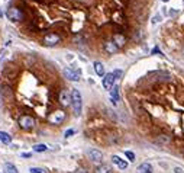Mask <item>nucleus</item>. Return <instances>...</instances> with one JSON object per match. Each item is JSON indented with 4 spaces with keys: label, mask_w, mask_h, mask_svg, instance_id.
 <instances>
[{
    "label": "nucleus",
    "mask_w": 184,
    "mask_h": 173,
    "mask_svg": "<svg viewBox=\"0 0 184 173\" xmlns=\"http://www.w3.org/2000/svg\"><path fill=\"white\" fill-rule=\"evenodd\" d=\"M71 105L74 109V113L77 117L81 115V109H83V99H81V93L77 89H72L71 92Z\"/></svg>",
    "instance_id": "nucleus-1"
},
{
    "label": "nucleus",
    "mask_w": 184,
    "mask_h": 173,
    "mask_svg": "<svg viewBox=\"0 0 184 173\" xmlns=\"http://www.w3.org/2000/svg\"><path fill=\"white\" fill-rule=\"evenodd\" d=\"M7 18L12 20V22H20V20H23L25 15L19 8H10L7 10Z\"/></svg>",
    "instance_id": "nucleus-2"
},
{
    "label": "nucleus",
    "mask_w": 184,
    "mask_h": 173,
    "mask_svg": "<svg viewBox=\"0 0 184 173\" xmlns=\"http://www.w3.org/2000/svg\"><path fill=\"white\" fill-rule=\"evenodd\" d=\"M48 119H49V122H51V124L60 125V124H62V122H64V119H65V112H64V111H54V112H52L51 115L48 117Z\"/></svg>",
    "instance_id": "nucleus-3"
},
{
    "label": "nucleus",
    "mask_w": 184,
    "mask_h": 173,
    "mask_svg": "<svg viewBox=\"0 0 184 173\" xmlns=\"http://www.w3.org/2000/svg\"><path fill=\"white\" fill-rule=\"evenodd\" d=\"M35 125V119H33L31 115H23V117L19 118V127L23 129H31L33 128Z\"/></svg>",
    "instance_id": "nucleus-4"
},
{
    "label": "nucleus",
    "mask_w": 184,
    "mask_h": 173,
    "mask_svg": "<svg viewBox=\"0 0 184 173\" xmlns=\"http://www.w3.org/2000/svg\"><path fill=\"white\" fill-rule=\"evenodd\" d=\"M60 41H61V38H60V35H58V34L51 32V34H48V35H45L44 44L47 45V47H54V45H57Z\"/></svg>",
    "instance_id": "nucleus-5"
},
{
    "label": "nucleus",
    "mask_w": 184,
    "mask_h": 173,
    "mask_svg": "<svg viewBox=\"0 0 184 173\" xmlns=\"http://www.w3.org/2000/svg\"><path fill=\"white\" fill-rule=\"evenodd\" d=\"M60 103L62 106H70L71 105V93L68 92V90H61L60 93Z\"/></svg>",
    "instance_id": "nucleus-6"
},
{
    "label": "nucleus",
    "mask_w": 184,
    "mask_h": 173,
    "mask_svg": "<svg viewBox=\"0 0 184 173\" xmlns=\"http://www.w3.org/2000/svg\"><path fill=\"white\" fill-rule=\"evenodd\" d=\"M64 76L71 81H78L80 80L81 73L80 71H74L72 69H64Z\"/></svg>",
    "instance_id": "nucleus-7"
},
{
    "label": "nucleus",
    "mask_w": 184,
    "mask_h": 173,
    "mask_svg": "<svg viewBox=\"0 0 184 173\" xmlns=\"http://www.w3.org/2000/svg\"><path fill=\"white\" fill-rule=\"evenodd\" d=\"M115 76H113V73H107V74H104L103 76V87L110 90L113 87V83H115Z\"/></svg>",
    "instance_id": "nucleus-8"
},
{
    "label": "nucleus",
    "mask_w": 184,
    "mask_h": 173,
    "mask_svg": "<svg viewBox=\"0 0 184 173\" xmlns=\"http://www.w3.org/2000/svg\"><path fill=\"white\" fill-rule=\"evenodd\" d=\"M88 157H90V160H92L93 163H102V160H103V154H102V151L94 150V149L88 151Z\"/></svg>",
    "instance_id": "nucleus-9"
},
{
    "label": "nucleus",
    "mask_w": 184,
    "mask_h": 173,
    "mask_svg": "<svg viewBox=\"0 0 184 173\" xmlns=\"http://www.w3.org/2000/svg\"><path fill=\"white\" fill-rule=\"evenodd\" d=\"M112 161H113V165H116L120 170L128 169V163H126L125 160H122V159H120L119 156H116V154H115V156H112Z\"/></svg>",
    "instance_id": "nucleus-10"
},
{
    "label": "nucleus",
    "mask_w": 184,
    "mask_h": 173,
    "mask_svg": "<svg viewBox=\"0 0 184 173\" xmlns=\"http://www.w3.org/2000/svg\"><path fill=\"white\" fill-rule=\"evenodd\" d=\"M120 99V93H119V86H113L110 89V101L113 105H116L117 101Z\"/></svg>",
    "instance_id": "nucleus-11"
},
{
    "label": "nucleus",
    "mask_w": 184,
    "mask_h": 173,
    "mask_svg": "<svg viewBox=\"0 0 184 173\" xmlns=\"http://www.w3.org/2000/svg\"><path fill=\"white\" fill-rule=\"evenodd\" d=\"M154 169L149 163H141L138 167H136V173H152Z\"/></svg>",
    "instance_id": "nucleus-12"
},
{
    "label": "nucleus",
    "mask_w": 184,
    "mask_h": 173,
    "mask_svg": "<svg viewBox=\"0 0 184 173\" xmlns=\"http://www.w3.org/2000/svg\"><path fill=\"white\" fill-rule=\"evenodd\" d=\"M104 50L107 51V54H116V52L119 51V48L115 45L113 41H107V42H104Z\"/></svg>",
    "instance_id": "nucleus-13"
},
{
    "label": "nucleus",
    "mask_w": 184,
    "mask_h": 173,
    "mask_svg": "<svg viewBox=\"0 0 184 173\" xmlns=\"http://www.w3.org/2000/svg\"><path fill=\"white\" fill-rule=\"evenodd\" d=\"M113 42H115V45H116L117 48H120V47H123L125 45L126 38H125L123 35H120V34H116V35L113 36Z\"/></svg>",
    "instance_id": "nucleus-14"
},
{
    "label": "nucleus",
    "mask_w": 184,
    "mask_h": 173,
    "mask_svg": "<svg viewBox=\"0 0 184 173\" xmlns=\"http://www.w3.org/2000/svg\"><path fill=\"white\" fill-rule=\"evenodd\" d=\"M94 71H96L97 76H100V77L104 76V66L102 64L100 61H96V63H94Z\"/></svg>",
    "instance_id": "nucleus-15"
},
{
    "label": "nucleus",
    "mask_w": 184,
    "mask_h": 173,
    "mask_svg": "<svg viewBox=\"0 0 184 173\" xmlns=\"http://www.w3.org/2000/svg\"><path fill=\"white\" fill-rule=\"evenodd\" d=\"M3 173H19L16 169V166L12 163H4L3 166Z\"/></svg>",
    "instance_id": "nucleus-16"
},
{
    "label": "nucleus",
    "mask_w": 184,
    "mask_h": 173,
    "mask_svg": "<svg viewBox=\"0 0 184 173\" xmlns=\"http://www.w3.org/2000/svg\"><path fill=\"white\" fill-rule=\"evenodd\" d=\"M94 172L96 173H112V167L107 165H99Z\"/></svg>",
    "instance_id": "nucleus-17"
},
{
    "label": "nucleus",
    "mask_w": 184,
    "mask_h": 173,
    "mask_svg": "<svg viewBox=\"0 0 184 173\" xmlns=\"http://www.w3.org/2000/svg\"><path fill=\"white\" fill-rule=\"evenodd\" d=\"M0 141H2V143H4V144H10V143H12V137H10L7 133L0 131Z\"/></svg>",
    "instance_id": "nucleus-18"
},
{
    "label": "nucleus",
    "mask_w": 184,
    "mask_h": 173,
    "mask_svg": "<svg viewBox=\"0 0 184 173\" xmlns=\"http://www.w3.org/2000/svg\"><path fill=\"white\" fill-rule=\"evenodd\" d=\"M48 150V147L45 144H36L33 145V151H36V153H42V151H47Z\"/></svg>",
    "instance_id": "nucleus-19"
},
{
    "label": "nucleus",
    "mask_w": 184,
    "mask_h": 173,
    "mask_svg": "<svg viewBox=\"0 0 184 173\" xmlns=\"http://www.w3.org/2000/svg\"><path fill=\"white\" fill-rule=\"evenodd\" d=\"M157 143H160V144H167V143H170V137H168V135H161V137L157 138Z\"/></svg>",
    "instance_id": "nucleus-20"
},
{
    "label": "nucleus",
    "mask_w": 184,
    "mask_h": 173,
    "mask_svg": "<svg viewBox=\"0 0 184 173\" xmlns=\"http://www.w3.org/2000/svg\"><path fill=\"white\" fill-rule=\"evenodd\" d=\"M29 172L31 173H48V170L44 169V167H31Z\"/></svg>",
    "instance_id": "nucleus-21"
},
{
    "label": "nucleus",
    "mask_w": 184,
    "mask_h": 173,
    "mask_svg": "<svg viewBox=\"0 0 184 173\" xmlns=\"http://www.w3.org/2000/svg\"><path fill=\"white\" fill-rule=\"evenodd\" d=\"M125 156L128 157L131 161H135V153L133 151H125Z\"/></svg>",
    "instance_id": "nucleus-22"
},
{
    "label": "nucleus",
    "mask_w": 184,
    "mask_h": 173,
    "mask_svg": "<svg viewBox=\"0 0 184 173\" xmlns=\"http://www.w3.org/2000/svg\"><path fill=\"white\" fill-rule=\"evenodd\" d=\"M74 134H76V129L70 128V129H67V131H65V135H64V137L68 138V137H71V135H74Z\"/></svg>",
    "instance_id": "nucleus-23"
},
{
    "label": "nucleus",
    "mask_w": 184,
    "mask_h": 173,
    "mask_svg": "<svg viewBox=\"0 0 184 173\" xmlns=\"http://www.w3.org/2000/svg\"><path fill=\"white\" fill-rule=\"evenodd\" d=\"M113 76H115V79H120V76H122V70H116V71H113Z\"/></svg>",
    "instance_id": "nucleus-24"
},
{
    "label": "nucleus",
    "mask_w": 184,
    "mask_h": 173,
    "mask_svg": "<svg viewBox=\"0 0 184 173\" xmlns=\"http://www.w3.org/2000/svg\"><path fill=\"white\" fill-rule=\"evenodd\" d=\"M174 173H184V172L180 166H177V167H174Z\"/></svg>",
    "instance_id": "nucleus-25"
},
{
    "label": "nucleus",
    "mask_w": 184,
    "mask_h": 173,
    "mask_svg": "<svg viewBox=\"0 0 184 173\" xmlns=\"http://www.w3.org/2000/svg\"><path fill=\"white\" fill-rule=\"evenodd\" d=\"M74 173H87V170H84V169H77Z\"/></svg>",
    "instance_id": "nucleus-26"
},
{
    "label": "nucleus",
    "mask_w": 184,
    "mask_h": 173,
    "mask_svg": "<svg viewBox=\"0 0 184 173\" xmlns=\"http://www.w3.org/2000/svg\"><path fill=\"white\" fill-rule=\"evenodd\" d=\"M22 157H31V153H23L22 154Z\"/></svg>",
    "instance_id": "nucleus-27"
},
{
    "label": "nucleus",
    "mask_w": 184,
    "mask_h": 173,
    "mask_svg": "<svg viewBox=\"0 0 184 173\" xmlns=\"http://www.w3.org/2000/svg\"><path fill=\"white\" fill-rule=\"evenodd\" d=\"M2 15H3V13H2V10H0V16H2Z\"/></svg>",
    "instance_id": "nucleus-28"
},
{
    "label": "nucleus",
    "mask_w": 184,
    "mask_h": 173,
    "mask_svg": "<svg viewBox=\"0 0 184 173\" xmlns=\"http://www.w3.org/2000/svg\"><path fill=\"white\" fill-rule=\"evenodd\" d=\"M162 2H168V0H162Z\"/></svg>",
    "instance_id": "nucleus-29"
},
{
    "label": "nucleus",
    "mask_w": 184,
    "mask_h": 173,
    "mask_svg": "<svg viewBox=\"0 0 184 173\" xmlns=\"http://www.w3.org/2000/svg\"><path fill=\"white\" fill-rule=\"evenodd\" d=\"M183 54H184V50H183Z\"/></svg>",
    "instance_id": "nucleus-30"
}]
</instances>
